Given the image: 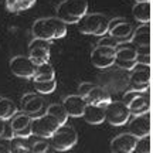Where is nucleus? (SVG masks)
<instances>
[{"mask_svg": "<svg viewBox=\"0 0 153 153\" xmlns=\"http://www.w3.org/2000/svg\"><path fill=\"white\" fill-rule=\"evenodd\" d=\"M150 85V65L137 62L131 70L129 76V88L133 91H149Z\"/></svg>", "mask_w": 153, "mask_h": 153, "instance_id": "nucleus-7", "label": "nucleus"}, {"mask_svg": "<svg viewBox=\"0 0 153 153\" xmlns=\"http://www.w3.org/2000/svg\"><path fill=\"white\" fill-rule=\"evenodd\" d=\"M9 68L13 75L19 78H33L37 70V65L34 64L28 55H16L9 62Z\"/></svg>", "mask_w": 153, "mask_h": 153, "instance_id": "nucleus-10", "label": "nucleus"}, {"mask_svg": "<svg viewBox=\"0 0 153 153\" xmlns=\"http://www.w3.org/2000/svg\"><path fill=\"white\" fill-rule=\"evenodd\" d=\"M82 118H84V120H85L87 123L99 125V123H102L105 120V106L88 102L87 106H85V111H84Z\"/></svg>", "mask_w": 153, "mask_h": 153, "instance_id": "nucleus-17", "label": "nucleus"}, {"mask_svg": "<svg viewBox=\"0 0 153 153\" xmlns=\"http://www.w3.org/2000/svg\"><path fill=\"white\" fill-rule=\"evenodd\" d=\"M6 122H7V120H4V119H1V118H0V137L3 136V132H4Z\"/></svg>", "mask_w": 153, "mask_h": 153, "instance_id": "nucleus-35", "label": "nucleus"}, {"mask_svg": "<svg viewBox=\"0 0 153 153\" xmlns=\"http://www.w3.org/2000/svg\"><path fill=\"white\" fill-rule=\"evenodd\" d=\"M136 1H148V0H136Z\"/></svg>", "mask_w": 153, "mask_h": 153, "instance_id": "nucleus-36", "label": "nucleus"}, {"mask_svg": "<svg viewBox=\"0 0 153 153\" xmlns=\"http://www.w3.org/2000/svg\"><path fill=\"white\" fill-rule=\"evenodd\" d=\"M50 139H51L50 145H51V148L54 150L64 152V150H68V149L74 148L76 145V142H78V133L71 126L61 125Z\"/></svg>", "mask_w": 153, "mask_h": 153, "instance_id": "nucleus-4", "label": "nucleus"}, {"mask_svg": "<svg viewBox=\"0 0 153 153\" xmlns=\"http://www.w3.org/2000/svg\"><path fill=\"white\" fill-rule=\"evenodd\" d=\"M36 0H6V9L11 13H20V11L31 9Z\"/></svg>", "mask_w": 153, "mask_h": 153, "instance_id": "nucleus-25", "label": "nucleus"}, {"mask_svg": "<svg viewBox=\"0 0 153 153\" xmlns=\"http://www.w3.org/2000/svg\"><path fill=\"white\" fill-rule=\"evenodd\" d=\"M131 115L129 106L123 101H111L105 106V120H108L114 126H122L128 123Z\"/></svg>", "mask_w": 153, "mask_h": 153, "instance_id": "nucleus-6", "label": "nucleus"}, {"mask_svg": "<svg viewBox=\"0 0 153 153\" xmlns=\"http://www.w3.org/2000/svg\"><path fill=\"white\" fill-rule=\"evenodd\" d=\"M88 13V0H62L55 16L67 24H78V22Z\"/></svg>", "mask_w": 153, "mask_h": 153, "instance_id": "nucleus-2", "label": "nucleus"}, {"mask_svg": "<svg viewBox=\"0 0 153 153\" xmlns=\"http://www.w3.org/2000/svg\"><path fill=\"white\" fill-rule=\"evenodd\" d=\"M55 78V71L54 67L51 65L50 62H45V64H41V65H37V70H36V74L33 76V81H50V79H54Z\"/></svg>", "mask_w": 153, "mask_h": 153, "instance_id": "nucleus-22", "label": "nucleus"}, {"mask_svg": "<svg viewBox=\"0 0 153 153\" xmlns=\"http://www.w3.org/2000/svg\"><path fill=\"white\" fill-rule=\"evenodd\" d=\"M60 122L55 119L53 115L45 114L40 115L37 118H33L31 120V132L33 136L41 137V139H48L54 135V132L60 128Z\"/></svg>", "mask_w": 153, "mask_h": 153, "instance_id": "nucleus-5", "label": "nucleus"}, {"mask_svg": "<svg viewBox=\"0 0 153 153\" xmlns=\"http://www.w3.org/2000/svg\"><path fill=\"white\" fill-rule=\"evenodd\" d=\"M16 112H17V106L11 99L0 97V118L1 119L9 120Z\"/></svg>", "mask_w": 153, "mask_h": 153, "instance_id": "nucleus-24", "label": "nucleus"}, {"mask_svg": "<svg viewBox=\"0 0 153 153\" xmlns=\"http://www.w3.org/2000/svg\"><path fill=\"white\" fill-rule=\"evenodd\" d=\"M10 152H11V149H10V140L0 137V153H10Z\"/></svg>", "mask_w": 153, "mask_h": 153, "instance_id": "nucleus-34", "label": "nucleus"}, {"mask_svg": "<svg viewBox=\"0 0 153 153\" xmlns=\"http://www.w3.org/2000/svg\"><path fill=\"white\" fill-rule=\"evenodd\" d=\"M94 87H95V84H92V82H82L81 85L78 87V94L85 98L88 94L91 92V89H92Z\"/></svg>", "mask_w": 153, "mask_h": 153, "instance_id": "nucleus-30", "label": "nucleus"}, {"mask_svg": "<svg viewBox=\"0 0 153 153\" xmlns=\"http://www.w3.org/2000/svg\"><path fill=\"white\" fill-rule=\"evenodd\" d=\"M47 114L53 115L55 119L60 122V125H65L68 118H70V115H68V112H67L64 104H51V105H48Z\"/></svg>", "mask_w": 153, "mask_h": 153, "instance_id": "nucleus-23", "label": "nucleus"}, {"mask_svg": "<svg viewBox=\"0 0 153 153\" xmlns=\"http://www.w3.org/2000/svg\"><path fill=\"white\" fill-rule=\"evenodd\" d=\"M137 137L131 133H120L111 140V152L112 153H132L135 152Z\"/></svg>", "mask_w": 153, "mask_h": 153, "instance_id": "nucleus-12", "label": "nucleus"}, {"mask_svg": "<svg viewBox=\"0 0 153 153\" xmlns=\"http://www.w3.org/2000/svg\"><path fill=\"white\" fill-rule=\"evenodd\" d=\"M10 149L14 153L31 152V146L27 143V137L22 136H14L13 139H10Z\"/></svg>", "mask_w": 153, "mask_h": 153, "instance_id": "nucleus-26", "label": "nucleus"}, {"mask_svg": "<svg viewBox=\"0 0 153 153\" xmlns=\"http://www.w3.org/2000/svg\"><path fill=\"white\" fill-rule=\"evenodd\" d=\"M51 146L48 142H45V140H37V142L33 143V146H31V152L33 153H44L48 150V148Z\"/></svg>", "mask_w": 153, "mask_h": 153, "instance_id": "nucleus-29", "label": "nucleus"}, {"mask_svg": "<svg viewBox=\"0 0 153 153\" xmlns=\"http://www.w3.org/2000/svg\"><path fill=\"white\" fill-rule=\"evenodd\" d=\"M116 60V47L108 45V44L99 43L91 53V62L97 68H108L114 65Z\"/></svg>", "mask_w": 153, "mask_h": 153, "instance_id": "nucleus-8", "label": "nucleus"}, {"mask_svg": "<svg viewBox=\"0 0 153 153\" xmlns=\"http://www.w3.org/2000/svg\"><path fill=\"white\" fill-rule=\"evenodd\" d=\"M129 132L133 133L136 137L150 135V114L145 112V114L135 115L129 120Z\"/></svg>", "mask_w": 153, "mask_h": 153, "instance_id": "nucleus-13", "label": "nucleus"}, {"mask_svg": "<svg viewBox=\"0 0 153 153\" xmlns=\"http://www.w3.org/2000/svg\"><path fill=\"white\" fill-rule=\"evenodd\" d=\"M44 108V101L43 98L34 92H28L26 95H23L22 101H20V109L23 112H26L28 115H37L41 112V109Z\"/></svg>", "mask_w": 153, "mask_h": 153, "instance_id": "nucleus-14", "label": "nucleus"}, {"mask_svg": "<svg viewBox=\"0 0 153 153\" xmlns=\"http://www.w3.org/2000/svg\"><path fill=\"white\" fill-rule=\"evenodd\" d=\"M136 61L142 62V64H150V53L149 51H137Z\"/></svg>", "mask_w": 153, "mask_h": 153, "instance_id": "nucleus-31", "label": "nucleus"}, {"mask_svg": "<svg viewBox=\"0 0 153 153\" xmlns=\"http://www.w3.org/2000/svg\"><path fill=\"white\" fill-rule=\"evenodd\" d=\"M116 65L122 68V70H128V71H131L133 67L137 64V61H119V62H115Z\"/></svg>", "mask_w": 153, "mask_h": 153, "instance_id": "nucleus-33", "label": "nucleus"}, {"mask_svg": "<svg viewBox=\"0 0 153 153\" xmlns=\"http://www.w3.org/2000/svg\"><path fill=\"white\" fill-rule=\"evenodd\" d=\"M87 101L88 102H91V104H97V105H101V106H106V105L109 104L111 101V95L109 92L102 87H95L91 89V92L88 94L87 97Z\"/></svg>", "mask_w": 153, "mask_h": 153, "instance_id": "nucleus-19", "label": "nucleus"}, {"mask_svg": "<svg viewBox=\"0 0 153 153\" xmlns=\"http://www.w3.org/2000/svg\"><path fill=\"white\" fill-rule=\"evenodd\" d=\"M3 139H7V140H10L14 137V131H13V128H11L10 122H6V126H4V132H3Z\"/></svg>", "mask_w": 153, "mask_h": 153, "instance_id": "nucleus-32", "label": "nucleus"}, {"mask_svg": "<svg viewBox=\"0 0 153 153\" xmlns=\"http://www.w3.org/2000/svg\"><path fill=\"white\" fill-rule=\"evenodd\" d=\"M34 88L38 94H43V95H47V94H51L55 91L57 88V81L54 79H50V81H36L34 82Z\"/></svg>", "mask_w": 153, "mask_h": 153, "instance_id": "nucleus-27", "label": "nucleus"}, {"mask_svg": "<svg viewBox=\"0 0 153 153\" xmlns=\"http://www.w3.org/2000/svg\"><path fill=\"white\" fill-rule=\"evenodd\" d=\"M62 104H64L70 116H72V118H82L88 101L87 98H84V97H81L78 94V95H68L67 98H64Z\"/></svg>", "mask_w": 153, "mask_h": 153, "instance_id": "nucleus-16", "label": "nucleus"}, {"mask_svg": "<svg viewBox=\"0 0 153 153\" xmlns=\"http://www.w3.org/2000/svg\"><path fill=\"white\" fill-rule=\"evenodd\" d=\"M133 31H135V28L132 27V24L128 23L122 17H115V19L109 20L108 34H109L111 37H114L118 44L131 41L132 36H133Z\"/></svg>", "mask_w": 153, "mask_h": 153, "instance_id": "nucleus-11", "label": "nucleus"}, {"mask_svg": "<svg viewBox=\"0 0 153 153\" xmlns=\"http://www.w3.org/2000/svg\"><path fill=\"white\" fill-rule=\"evenodd\" d=\"M131 43L140 51H149L150 48V26H149V23H140V26L133 31Z\"/></svg>", "mask_w": 153, "mask_h": 153, "instance_id": "nucleus-15", "label": "nucleus"}, {"mask_svg": "<svg viewBox=\"0 0 153 153\" xmlns=\"http://www.w3.org/2000/svg\"><path fill=\"white\" fill-rule=\"evenodd\" d=\"M129 109H131L132 115H139V114H145L150 111V99H149L148 91H143L140 92L137 97L132 99L129 102Z\"/></svg>", "mask_w": 153, "mask_h": 153, "instance_id": "nucleus-18", "label": "nucleus"}, {"mask_svg": "<svg viewBox=\"0 0 153 153\" xmlns=\"http://www.w3.org/2000/svg\"><path fill=\"white\" fill-rule=\"evenodd\" d=\"M135 152H139V153H149L150 152V136H149V135L142 136V137H137Z\"/></svg>", "mask_w": 153, "mask_h": 153, "instance_id": "nucleus-28", "label": "nucleus"}, {"mask_svg": "<svg viewBox=\"0 0 153 153\" xmlns=\"http://www.w3.org/2000/svg\"><path fill=\"white\" fill-rule=\"evenodd\" d=\"M33 38H43V40H57L67 36V23H64L58 17H43L37 19L31 26Z\"/></svg>", "mask_w": 153, "mask_h": 153, "instance_id": "nucleus-1", "label": "nucleus"}, {"mask_svg": "<svg viewBox=\"0 0 153 153\" xmlns=\"http://www.w3.org/2000/svg\"><path fill=\"white\" fill-rule=\"evenodd\" d=\"M109 28V19L102 13H89L85 14L78 22V30L82 34L91 36H105Z\"/></svg>", "mask_w": 153, "mask_h": 153, "instance_id": "nucleus-3", "label": "nucleus"}, {"mask_svg": "<svg viewBox=\"0 0 153 153\" xmlns=\"http://www.w3.org/2000/svg\"><path fill=\"white\" fill-rule=\"evenodd\" d=\"M132 14L135 20L139 23L150 22V1H136V4L132 7Z\"/></svg>", "mask_w": 153, "mask_h": 153, "instance_id": "nucleus-20", "label": "nucleus"}, {"mask_svg": "<svg viewBox=\"0 0 153 153\" xmlns=\"http://www.w3.org/2000/svg\"><path fill=\"white\" fill-rule=\"evenodd\" d=\"M31 120H33V116L22 111V112H16L10 118V125L13 128V131L17 132V131H22L24 128L30 126L31 125Z\"/></svg>", "mask_w": 153, "mask_h": 153, "instance_id": "nucleus-21", "label": "nucleus"}, {"mask_svg": "<svg viewBox=\"0 0 153 153\" xmlns=\"http://www.w3.org/2000/svg\"><path fill=\"white\" fill-rule=\"evenodd\" d=\"M51 43L43 38H33L28 44V57L36 65L50 62L51 58Z\"/></svg>", "mask_w": 153, "mask_h": 153, "instance_id": "nucleus-9", "label": "nucleus"}]
</instances>
